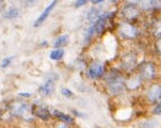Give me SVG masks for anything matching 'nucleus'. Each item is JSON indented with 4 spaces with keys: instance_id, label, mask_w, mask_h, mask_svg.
<instances>
[{
    "instance_id": "f257e3e1",
    "label": "nucleus",
    "mask_w": 161,
    "mask_h": 128,
    "mask_svg": "<svg viewBox=\"0 0 161 128\" xmlns=\"http://www.w3.org/2000/svg\"><path fill=\"white\" fill-rule=\"evenodd\" d=\"M105 76V80L107 83V88L109 90V93L113 96H119L124 93L126 86H125V79L119 74V70H112Z\"/></svg>"
},
{
    "instance_id": "f03ea898",
    "label": "nucleus",
    "mask_w": 161,
    "mask_h": 128,
    "mask_svg": "<svg viewBox=\"0 0 161 128\" xmlns=\"http://www.w3.org/2000/svg\"><path fill=\"white\" fill-rule=\"evenodd\" d=\"M157 69L156 65L153 62L144 61L140 66H139V76L143 81H151L156 78Z\"/></svg>"
},
{
    "instance_id": "7ed1b4c3",
    "label": "nucleus",
    "mask_w": 161,
    "mask_h": 128,
    "mask_svg": "<svg viewBox=\"0 0 161 128\" xmlns=\"http://www.w3.org/2000/svg\"><path fill=\"white\" fill-rule=\"evenodd\" d=\"M115 16V12H106V13H100V15L98 16L96 21L94 23L95 26V32L98 35H103L105 30L107 29L108 23L113 19Z\"/></svg>"
},
{
    "instance_id": "20e7f679",
    "label": "nucleus",
    "mask_w": 161,
    "mask_h": 128,
    "mask_svg": "<svg viewBox=\"0 0 161 128\" xmlns=\"http://www.w3.org/2000/svg\"><path fill=\"white\" fill-rule=\"evenodd\" d=\"M119 34L121 35L123 39L133 40L138 36L139 31L137 27L132 26L128 21H123V23L119 25Z\"/></svg>"
},
{
    "instance_id": "39448f33",
    "label": "nucleus",
    "mask_w": 161,
    "mask_h": 128,
    "mask_svg": "<svg viewBox=\"0 0 161 128\" xmlns=\"http://www.w3.org/2000/svg\"><path fill=\"white\" fill-rule=\"evenodd\" d=\"M105 65L102 61H93L91 62V64L88 66V70H86V73H88V77L90 79H93V80H95V79H99L103 77V75H105Z\"/></svg>"
},
{
    "instance_id": "423d86ee",
    "label": "nucleus",
    "mask_w": 161,
    "mask_h": 128,
    "mask_svg": "<svg viewBox=\"0 0 161 128\" xmlns=\"http://www.w3.org/2000/svg\"><path fill=\"white\" fill-rule=\"evenodd\" d=\"M138 65V56L136 53H128L121 60V69L126 72H132Z\"/></svg>"
},
{
    "instance_id": "0eeeda50",
    "label": "nucleus",
    "mask_w": 161,
    "mask_h": 128,
    "mask_svg": "<svg viewBox=\"0 0 161 128\" xmlns=\"http://www.w3.org/2000/svg\"><path fill=\"white\" fill-rule=\"evenodd\" d=\"M121 14L125 21H131L136 20L140 16V10L136 3H128L123 7Z\"/></svg>"
},
{
    "instance_id": "6e6552de",
    "label": "nucleus",
    "mask_w": 161,
    "mask_h": 128,
    "mask_svg": "<svg viewBox=\"0 0 161 128\" xmlns=\"http://www.w3.org/2000/svg\"><path fill=\"white\" fill-rule=\"evenodd\" d=\"M31 113L33 114L35 118L42 120L44 122H48L51 119L53 114L51 111L44 105H41V103H33L31 106Z\"/></svg>"
},
{
    "instance_id": "1a4fd4ad",
    "label": "nucleus",
    "mask_w": 161,
    "mask_h": 128,
    "mask_svg": "<svg viewBox=\"0 0 161 128\" xmlns=\"http://www.w3.org/2000/svg\"><path fill=\"white\" fill-rule=\"evenodd\" d=\"M58 2H59V0H51L50 3H49V4L47 5V7L45 8V10L43 11L42 13H41V15L36 18V20L34 21L33 26L35 27V28H39V27H41V26L43 25V24L45 23L46 19H47L49 16H50L51 12L53 11V9L57 7Z\"/></svg>"
},
{
    "instance_id": "9d476101",
    "label": "nucleus",
    "mask_w": 161,
    "mask_h": 128,
    "mask_svg": "<svg viewBox=\"0 0 161 128\" xmlns=\"http://www.w3.org/2000/svg\"><path fill=\"white\" fill-rule=\"evenodd\" d=\"M147 100L151 103H157L161 100V86L160 84H152L146 93Z\"/></svg>"
},
{
    "instance_id": "9b49d317",
    "label": "nucleus",
    "mask_w": 161,
    "mask_h": 128,
    "mask_svg": "<svg viewBox=\"0 0 161 128\" xmlns=\"http://www.w3.org/2000/svg\"><path fill=\"white\" fill-rule=\"evenodd\" d=\"M54 90H56L54 80L53 79H47L42 86H40L39 92L43 96H50L54 93Z\"/></svg>"
},
{
    "instance_id": "f8f14e48",
    "label": "nucleus",
    "mask_w": 161,
    "mask_h": 128,
    "mask_svg": "<svg viewBox=\"0 0 161 128\" xmlns=\"http://www.w3.org/2000/svg\"><path fill=\"white\" fill-rule=\"evenodd\" d=\"M27 112H31V106H29L27 103H17L14 108L12 109V114L15 116H24Z\"/></svg>"
},
{
    "instance_id": "ddd939ff",
    "label": "nucleus",
    "mask_w": 161,
    "mask_h": 128,
    "mask_svg": "<svg viewBox=\"0 0 161 128\" xmlns=\"http://www.w3.org/2000/svg\"><path fill=\"white\" fill-rule=\"evenodd\" d=\"M51 114H53V116H54V118L60 122H63V123H66L69 125L75 123V119H74L73 116L62 112V111H60V110H53L51 111Z\"/></svg>"
},
{
    "instance_id": "4468645a",
    "label": "nucleus",
    "mask_w": 161,
    "mask_h": 128,
    "mask_svg": "<svg viewBox=\"0 0 161 128\" xmlns=\"http://www.w3.org/2000/svg\"><path fill=\"white\" fill-rule=\"evenodd\" d=\"M141 9H143V10H161V0H142Z\"/></svg>"
},
{
    "instance_id": "2eb2a0df",
    "label": "nucleus",
    "mask_w": 161,
    "mask_h": 128,
    "mask_svg": "<svg viewBox=\"0 0 161 128\" xmlns=\"http://www.w3.org/2000/svg\"><path fill=\"white\" fill-rule=\"evenodd\" d=\"M142 81L143 80L141 79L140 76H135V77H130L128 80L125 81V86L129 90H137L141 86Z\"/></svg>"
},
{
    "instance_id": "dca6fc26",
    "label": "nucleus",
    "mask_w": 161,
    "mask_h": 128,
    "mask_svg": "<svg viewBox=\"0 0 161 128\" xmlns=\"http://www.w3.org/2000/svg\"><path fill=\"white\" fill-rule=\"evenodd\" d=\"M69 42V34H62L59 35L56 40L53 41V47L54 48H62L63 46H66Z\"/></svg>"
},
{
    "instance_id": "f3484780",
    "label": "nucleus",
    "mask_w": 161,
    "mask_h": 128,
    "mask_svg": "<svg viewBox=\"0 0 161 128\" xmlns=\"http://www.w3.org/2000/svg\"><path fill=\"white\" fill-rule=\"evenodd\" d=\"M20 15V12L19 10L17 9V8H9L8 10H5L3 12V17L5 18V19H15V18L19 17Z\"/></svg>"
},
{
    "instance_id": "a211bd4d",
    "label": "nucleus",
    "mask_w": 161,
    "mask_h": 128,
    "mask_svg": "<svg viewBox=\"0 0 161 128\" xmlns=\"http://www.w3.org/2000/svg\"><path fill=\"white\" fill-rule=\"evenodd\" d=\"M65 51L63 48H54L49 53V59L53 61H60L64 58Z\"/></svg>"
},
{
    "instance_id": "6ab92c4d",
    "label": "nucleus",
    "mask_w": 161,
    "mask_h": 128,
    "mask_svg": "<svg viewBox=\"0 0 161 128\" xmlns=\"http://www.w3.org/2000/svg\"><path fill=\"white\" fill-rule=\"evenodd\" d=\"M99 15H100L99 9H97V8H91L88 11V13H86V19H88L90 24H94Z\"/></svg>"
},
{
    "instance_id": "aec40b11",
    "label": "nucleus",
    "mask_w": 161,
    "mask_h": 128,
    "mask_svg": "<svg viewBox=\"0 0 161 128\" xmlns=\"http://www.w3.org/2000/svg\"><path fill=\"white\" fill-rule=\"evenodd\" d=\"M152 32L153 35L155 37H157V39H160L161 37V18L154 21V24L152 26Z\"/></svg>"
},
{
    "instance_id": "412c9836",
    "label": "nucleus",
    "mask_w": 161,
    "mask_h": 128,
    "mask_svg": "<svg viewBox=\"0 0 161 128\" xmlns=\"http://www.w3.org/2000/svg\"><path fill=\"white\" fill-rule=\"evenodd\" d=\"M95 33H96V32H95V26H94V24H91L88 30H86V35H84V44H89L93 37H94Z\"/></svg>"
},
{
    "instance_id": "4be33fe9",
    "label": "nucleus",
    "mask_w": 161,
    "mask_h": 128,
    "mask_svg": "<svg viewBox=\"0 0 161 128\" xmlns=\"http://www.w3.org/2000/svg\"><path fill=\"white\" fill-rule=\"evenodd\" d=\"M158 124L159 123L156 120H147L140 124V128H157Z\"/></svg>"
},
{
    "instance_id": "5701e85b",
    "label": "nucleus",
    "mask_w": 161,
    "mask_h": 128,
    "mask_svg": "<svg viewBox=\"0 0 161 128\" xmlns=\"http://www.w3.org/2000/svg\"><path fill=\"white\" fill-rule=\"evenodd\" d=\"M13 59H14V57L11 56V57H5L1 60V63H0V67L1 69H7V67H9L11 63L13 62Z\"/></svg>"
},
{
    "instance_id": "b1692460",
    "label": "nucleus",
    "mask_w": 161,
    "mask_h": 128,
    "mask_svg": "<svg viewBox=\"0 0 161 128\" xmlns=\"http://www.w3.org/2000/svg\"><path fill=\"white\" fill-rule=\"evenodd\" d=\"M61 94L63 95L64 97H66V98L69 99H73L75 98V94H74V92L72 90H69V88H63L61 90Z\"/></svg>"
},
{
    "instance_id": "393cba45",
    "label": "nucleus",
    "mask_w": 161,
    "mask_h": 128,
    "mask_svg": "<svg viewBox=\"0 0 161 128\" xmlns=\"http://www.w3.org/2000/svg\"><path fill=\"white\" fill-rule=\"evenodd\" d=\"M153 113H154L155 115H161V100L156 103V106L153 109Z\"/></svg>"
},
{
    "instance_id": "a878e982",
    "label": "nucleus",
    "mask_w": 161,
    "mask_h": 128,
    "mask_svg": "<svg viewBox=\"0 0 161 128\" xmlns=\"http://www.w3.org/2000/svg\"><path fill=\"white\" fill-rule=\"evenodd\" d=\"M53 128H70L69 124H66V123H63V122H58V123L54 124Z\"/></svg>"
},
{
    "instance_id": "bb28decb",
    "label": "nucleus",
    "mask_w": 161,
    "mask_h": 128,
    "mask_svg": "<svg viewBox=\"0 0 161 128\" xmlns=\"http://www.w3.org/2000/svg\"><path fill=\"white\" fill-rule=\"evenodd\" d=\"M89 0H76L75 2V7L76 8H81L83 7V5H86V3H88Z\"/></svg>"
},
{
    "instance_id": "cd10ccee",
    "label": "nucleus",
    "mask_w": 161,
    "mask_h": 128,
    "mask_svg": "<svg viewBox=\"0 0 161 128\" xmlns=\"http://www.w3.org/2000/svg\"><path fill=\"white\" fill-rule=\"evenodd\" d=\"M155 48H156L157 53L161 54V37H160V39H158L157 43H156V46H155Z\"/></svg>"
},
{
    "instance_id": "c85d7f7f",
    "label": "nucleus",
    "mask_w": 161,
    "mask_h": 128,
    "mask_svg": "<svg viewBox=\"0 0 161 128\" xmlns=\"http://www.w3.org/2000/svg\"><path fill=\"white\" fill-rule=\"evenodd\" d=\"M18 96L25 97V98H30L32 96V94L29 93V92H20V93H18Z\"/></svg>"
},
{
    "instance_id": "c756f323",
    "label": "nucleus",
    "mask_w": 161,
    "mask_h": 128,
    "mask_svg": "<svg viewBox=\"0 0 161 128\" xmlns=\"http://www.w3.org/2000/svg\"><path fill=\"white\" fill-rule=\"evenodd\" d=\"M72 112L75 114L76 116H78V118H84V116H86V114L79 112V111H77V110H72Z\"/></svg>"
},
{
    "instance_id": "7c9ffc66",
    "label": "nucleus",
    "mask_w": 161,
    "mask_h": 128,
    "mask_svg": "<svg viewBox=\"0 0 161 128\" xmlns=\"http://www.w3.org/2000/svg\"><path fill=\"white\" fill-rule=\"evenodd\" d=\"M4 7H5V2H4V0H0V11H3Z\"/></svg>"
},
{
    "instance_id": "2f4dec72",
    "label": "nucleus",
    "mask_w": 161,
    "mask_h": 128,
    "mask_svg": "<svg viewBox=\"0 0 161 128\" xmlns=\"http://www.w3.org/2000/svg\"><path fill=\"white\" fill-rule=\"evenodd\" d=\"M90 1H91L93 4H99V3H102V2L105 1V0H90Z\"/></svg>"
},
{
    "instance_id": "473e14b6",
    "label": "nucleus",
    "mask_w": 161,
    "mask_h": 128,
    "mask_svg": "<svg viewBox=\"0 0 161 128\" xmlns=\"http://www.w3.org/2000/svg\"><path fill=\"white\" fill-rule=\"evenodd\" d=\"M37 0H26V2H27V4L28 5H31V4H34L35 2H36Z\"/></svg>"
},
{
    "instance_id": "72a5a7b5",
    "label": "nucleus",
    "mask_w": 161,
    "mask_h": 128,
    "mask_svg": "<svg viewBox=\"0 0 161 128\" xmlns=\"http://www.w3.org/2000/svg\"><path fill=\"white\" fill-rule=\"evenodd\" d=\"M128 3H137V2H141L142 0H127Z\"/></svg>"
},
{
    "instance_id": "f704fd0d",
    "label": "nucleus",
    "mask_w": 161,
    "mask_h": 128,
    "mask_svg": "<svg viewBox=\"0 0 161 128\" xmlns=\"http://www.w3.org/2000/svg\"><path fill=\"white\" fill-rule=\"evenodd\" d=\"M42 46H44V47H46V46L48 45V43H47V41H44V42H42V44H41Z\"/></svg>"
},
{
    "instance_id": "c9c22d12",
    "label": "nucleus",
    "mask_w": 161,
    "mask_h": 128,
    "mask_svg": "<svg viewBox=\"0 0 161 128\" xmlns=\"http://www.w3.org/2000/svg\"><path fill=\"white\" fill-rule=\"evenodd\" d=\"M95 128H103V127H100V126H95Z\"/></svg>"
},
{
    "instance_id": "e433bc0d",
    "label": "nucleus",
    "mask_w": 161,
    "mask_h": 128,
    "mask_svg": "<svg viewBox=\"0 0 161 128\" xmlns=\"http://www.w3.org/2000/svg\"><path fill=\"white\" fill-rule=\"evenodd\" d=\"M1 111V110H0ZM0 121H1V112H0Z\"/></svg>"
}]
</instances>
